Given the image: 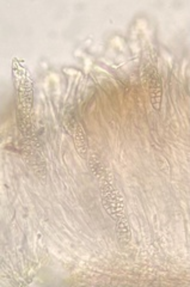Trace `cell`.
Returning a JSON list of instances; mask_svg holds the SVG:
<instances>
[{
    "instance_id": "6da1fadb",
    "label": "cell",
    "mask_w": 190,
    "mask_h": 287,
    "mask_svg": "<svg viewBox=\"0 0 190 287\" xmlns=\"http://www.w3.org/2000/svg\"><path fill=\"white\" fill-rule=\"evenodd\" d=\"M102 185H100V196H102V204L106 213L113 218L115 222L122 217H125V206H123L122 198L120 194L115 190L114 185L109 183V181L102 177Z\"/></svg>"
},
{
    "instance_id": "7a4b0ae2",
    "label": "cell",
    "mask_w": 190,
    "mask_h": 287,
    "mask_svg": "<svg viewBox=\"0 0 190 287\" xmlns=\"http://www.w3.org/2000/svg\"><path fill=\"white\" fill-rule=\"evenodd\" d=\"M147 83L152 106L154 107V109L159 110L160 102H162V86H160L159 75L152 67L147 69Z\"/></svg>"
},
{
    "instance_id": "3957f363",
    "label": "cell",
    "mask_w": 190,
    "mask_h": 287,
    "mask_svg": "<svg viewBox=\"0 0 190 287\" xmlns=\"http://www.w3.org/2000/svg\"><path fill=\"white\" fill-rule=\"evenodd\" d=\"M74 141H76V149L82 157H85V153L88 152V140H86L85 133L83 127L77 123L76 132H74Z\"/></svg>"
},
{
    "instance_id": "277c9868",
    "label": "cell",
    "mask_w": 190,
    "mask_h": 287,
    "mask_svg": "<svg viewBox=\"0 0 190 287\" xmlns=\"http://www.w3.org/2000/svg\"><path fill=\"white\" fill-rule=\"evenodd\" d=\"M115 223H116V232L117 236H119V239L127 244L131 240V231H129V225L126 219V216L116 220Z\"/></svg>"
},
{
    "instance_id": "5b68a950",
    "label": "cell",
    "mask_w": 190,
    "mask_h": 287,
    "mask_svg": "<svg viewBox=\"0 0 190 287\" xmlns=\"http://www.w3.org/2000/svg\"><path fill=\"white\" fill-rule=\"evenodd\" d=\"M89 165H90V169L96 177H98V178L104 177V175H105L104 168H103L102 163H100L96 156H91L90 159H89Z\"/></svg>"
}]
</instances>
